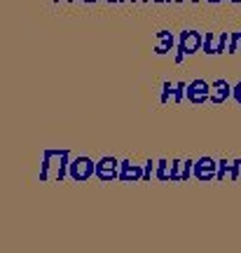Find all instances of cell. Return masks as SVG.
Here are the masks:
<instances>
[{"label": "cell", "mask_w": 241, "mask_h": 253, "mask_svg": "<svg viewBox=\"0 0 241 253\" xmlns=\"http://www.w3.org/2000/svg\"><path fill=\"white\" fill-rule=\"evenodd\" d=\"M204 164H208V162L204 160ZM208 171H213V162L208 164ZM199 178H206V167H204V169H199Z\"/></svg>", "instance_id": "cell-5"}, {"label": "cell", "mask_w": 241, "mask_h": 253, "mask_svg": "<svg viewBox=\"0 0 241 253\" xmlns=\"http://www.w3.org/2000/svg\"><path fill=\"white\" fill-rule=\"evenodd\" d=\"M115 160L113 157H103L101 162L96 164V176L101 181H113L115 178Z\"/></svg>", "instance_id": "cell-2"}, {"label": "cell", "mask_w": 241, "mask_h": 253, "mask_svg": "<svg viewBox=\"0 0 241 253\" xmlns=\"http://www.w3.org/2000/svg\"><path fill=\"white\" fill-rule=\"evenodd\" d=\"M87 2H94V0H87Z\"/></svg>", "instance_id": "cell-6"}, {"label": "cell", "mask_w": 241, "mask_h": 253, "mask_svg": "<svg viewBox=\"0 0 241 253\" xmlns=\"http://www.w3.org/2000/svg\"><path fill=\"white\" fill-rule=\"evenodd\" d=\"M68 169H71V176L75 181H87L96 173V164L91 162L89 157H78V160H73L68 164Z\"/></svg>", "instance_id": "cell-1"}, {"label": "cell", "mask_w": 241, "mask_h": 253, "mask_svg": "<svg viewBox=\"0 0 241 253\" xmlns=\"http://www.w3.org/2000/svg\"><path fill=\"white\" fill-rule=\"evenodd\" d=\"M197 45H199V38H197V33H185V36H183V47H185V49L195 52Z\"/></svg>", "instance_id": "cell-4"}, {"label": "cell", "mask_w": 241, "mask_h": 253, "mask_svg": "<svg viewBox=\"0 0 241 253\" xmlns=\"http://www.w3.org/2000/svg\"><path fill=\"white\" fill-rule=\"evenodd\" d=\"M206 94H208V89H206L204 82H195V84H192V91H190V99H192V101H201Z\"/></svg>", "instance_id": "cell-3"}]
</instances>
